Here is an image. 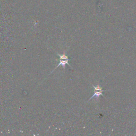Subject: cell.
Here are the masks:
<instances>
[{"label":"cell","mask_w":136,"mask_h":136,"mask_svg":"<svg viewBox=\"0 0 136 136\" xmlns=\"http://www.w3.org/2000/svg\"><path fill=\"white\" fill-rule=\"evenodd\" d=\"M92 86L94 87V95L89 99V100L87 101L89 102L90 100L92 99L93 98H94V97H95L97 100H98L99 99V97L100 96H103V97H105L104 95L103 94V93L104 92H106L107 90H103V88L99 85V84H97V85L96 86H95L94 85H93V84H92Z\"/></svg>","instance_id":"2"},{"label":"cell","mask_w":136,"mask_h":136,"mask_svg":"<svg viewBox=\"0 0 136 136\" xmlns=\"http://www.w3.org/2000/svg\"><path fill=\"white\" fill-rule=\"evenodd\" d=\"M58 55L60 57V63L56 67V68L54 69V70H56L58 67H59L60 66H62V67H63V70H65L66 68V64L69 65L71 68H72V67L71 66V65L69 63V61L70 60L69 57L66 55V51H64L63 53L62 54H60L59 53H58Z\"/></svg>","instance_id":"1"}]
</instances>
